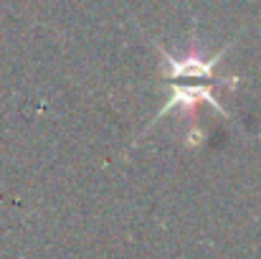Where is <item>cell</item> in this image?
I'll return each instance as SVG.
<instances>
[{"label":"cell","mask_w":261,"mask_h":259,"mask_svg":"<svg viewBox=\"0 0 261 259\" xmlns=\"http://www.w3.org/2000/svg\"><path fill=\"white\" fill-rule=\"evenodd\" d=\"M160 56H163V79L175 82V79H208V82H218V84H236L239 79H216V69L221 64V59L228 54L231 46H223L216 56L205 59V56H198V54H188L185 59H175L173 54H168V49H163L160 43H155Z\"/></svg>","instance_id":"1"},{"label":"cell","mask_w":261,"mask_h":259,"mask_svg":"<svg viewBox=\"0 0 261 259\" xmlns=\"http://www.w3.org/2000/svg\"><path fill=\"white\" fill-rule=\"evenodd\" d=\"M195 104H211L213 109H218L223 117H228V120H233V114L218 102V97L213 94V89H208V86H175L173 89V97L163 104V109L155 114V120H152V125H158L168 112H173L175 107H195ZM150 125V127H152ZM147 127V130H150Z\"/></svg>","instance_id":"2"}]
</instances>
